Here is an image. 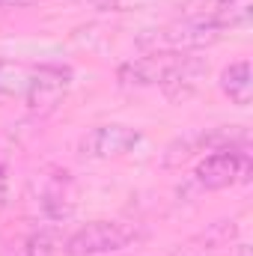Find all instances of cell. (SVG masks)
Here are the masks:
<instances>
[{
	"instance_id": "cell-7",
	"label": "cell",
	"mask_w": 253,
	"mask_h": 256,
	"mask_svg": "<svg viewBox=\"0 0 253 256\" xmlns=\"http://www.w3.org/2000/svg\"><path fill=\"white\" fill-rule=\"evenodd\" d=\"M39 202H42V212H45L48 218H54V220L68 218V214L74 212V188H72L68 173H54V176L45 182Z\"/></svg>"
},
{
	"instance_id": "cell-6",
	"label": "cell",
	"mask_w": 253,
	"mask_h": 256,
	"mask_svg": "<svg viewBox=\"0 0 253 256\" xmlns=\"http://www.w3.org/2000/svg\"><path fill=\"white\" fill-rule=\"evenodd\" d=\"M220 36H224V27L214 18H208V15H190V18H182V21L164 27L161 36H158V42L167 45V51H190V48L214 45Z\"/></svg>"
},
{
	"instance_id": "cell-1",
	"label": "cell",
	"mask_w": 253,
	"mask_h": 256,
	"mask_svg": "<svg viewBox=\"0 0 253 256\" xmlns=\"http://www.w3.org/2000/svg\"><path fill=\"white\" fill-rule=\"evenodd\" d=\"M206 78V63L188 51H152L120 68L122 86H161L170 98H182Z\"/></svg>"
},
{
	"instance_id": "cell-10",
	"label": "cell",
	"mask_w": 253,
	"mask_h": 256,
	"mask_svg": "<svg viewBox=\"0 0 253 256\" xmlns=\"http://www.w3.org/2000/svg\"><path fill=\"white\" fill-rule=\"evenodd\" d=\"M24 256H57V236L54 230H36L27 244H24Z\"/></svg>"
},
{
	"instance_id": "cell-5",
	"label": "cell",
	"mask_w": 253,
	"mask_h": 256,
	"mask_svg": "<svg viewBox=\"0 0 253 256\" xmlns=\"http://www.w3.org/2000/svg\"><path fill=\"white\" fill-rule=\"evenodd\" d=\"M143 134L131 126H120V122H104V126L90 128L80 140H78V152L84 158L92 161H108V158H120L128 155L134 146H140Z\"/></svg>"
},
{
	"instance_id": "cell-9",
	"label": "cell",
	"mask_w": 253,
	"mask_h": 256,
	"mask_svg": "<svg viewBox=\"0 0 253 256\" xmlns=\"http://www.w3.org/2000/svg\"><path fill=\"white\" fill-rule=\"evenodd\" d=\"M30 80V66L0 60V98L3 96H24Z\"/></svg>"
},
{
	"instance_id": "cell-11",
	"label": "cell",
	"mask_w": 253,
	"mask_h": 256,
	"mask_svg": "<svg viewBox=\"0 0 253 256\" xmlns=\"http://www.w3.org/2000/svg\"><path fill=\"white\" fill-rule=\"evenodd\" d=\"M9 202V176H6V167L0 164V212L6 208Z\"/></svg>"
},
{
	"instance_id": "cell-2",
	"label": "cell",
	"mask_w": 253,
	"mask_h": 256,
	"mask_svg": "<svg viewBox=\"0 0 253 256\" xmlns=\"http://www.w3.org/2000/svg\"><path fill=\"white\" fill-rule=\"evenodd\" d=\"M143 232L122 220H90L80 230H74L63 244L66 256H104L120 254L131 244H137Z\"/></svg>"
},
{
	"instance_id": "cell-8",
	"label": "cell",
	"mask_w": 253,
	"mask_h": 256,
	"mask_svg": "<svg viewBox=\"0 0 253 256\" xmlns=\"http://www.w3.org/2000/svg\"><path fill=\"white\" fill-rule=\"evenodd\" d=\"M220 92L238 104V108H248L253 98V72H250V60H236L220 72Z\"/></svg>"
},
{
	"instance_id": "cell-3",
	"label": "cell",
	"mask_w": 253,
	"mask_h": 256,
	"mask_svg": "<svg viewBox=\"0 0 253 256\" xmlns=\"http://www.w3.org/2000/svg\"><path fill=\"white\" fill-rule=\"evenodd\" d=\"M250 176V155L242 146H226V149H214L212 155H206L196 170L194 179L200 188L206 191H224L232 188L238 182H248Z\"/></svg>"
},
{
	"instance_id": "cell-4",
	"label": "cell",
	"mask_w": 253,
	"mask_h": 256,
	"mask_svg": "<svg viewBox=\"0 0 253 256\" xmlns=\"http://www.w3.org/2000/svg\"><path fill=\"white\" fill-rule=\"evenodd\" d=\"M72 86V68L57 63H45V66H30V80L24 90V102L33 114L48 116L60 108V102L66 98Z\"/></svg>"
},
{
	"instance_id": "cell-12",
	"label": "cell",
	"mask_w": 253,
	"mask_h": 256,
	"mask_svg": "<svg viewBox=\"0 0 253 256\" xmlns=\"http://www.w3.org/2000/svg\"><path fill=\"white\" fill-rule=\"evenodd\" d=\"M6 3H15V0H0V6H6Z\"/></svg>"
}]
</instances>
